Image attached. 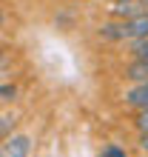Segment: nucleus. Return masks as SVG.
<instances>
[{
  "label": "nucleus",
  "instance_id": "f257e3e1",
  "mask_svg": "<svg viewBox=\"0 0 148 157\" xmlns=\"http://www.w3.org/2000/svg\"><path fill=\"white\" fill-rule=\"evenodd\" d=\"M97 34L108 43H134V40H142L148 37V12L145 14H137V17H125V20H108L97 29Z\"/></svg>",
  "mask_w": 148,
  "mask_h": 157
},
{
  "label": "nucleus",
  "instance_id": "f03ea898",
  "mask_svg": "<svg viewBox=\"0 0 148 157\" xmlns=\"http://www.w3.org/2000/svg\"><path fill=\"white\" fill-rule=\"evenodd\" d=\"M148 12V0H111V6L105 9L108 17L114 20H125V17H137Z\"/></svg>",
  "mask_w": 148,
  "mask_h": 157
},
{
  "label": "nucleus",
  "instance_id": "7ed1b4c3",
  "mask_svg": "<svg viewBox=\"0 0 148 157\" xmlns=\"http://www.w3.org/2000/svg\"><path fill=\"white\" fill-rule=\"evenodd\" d=\"M31 137L29 134H9L3 137V157H29Z\"/></svg>",
  "mask_w": 148,
  "mask_h": 157
},
{
  "label": "nucleus",
  "instance_id": "20e7f679",
  "mask_svg": "<svg viewBox=\"0 0 148 157\" xmlns=\"http://www.w3.org/2000/svg\"><path fill=\"white\" fill-rule=\"evenodd\" d=\"M123 106H125V109H131V112L148 109V80H145V83H134L131 89H125V94H123Z\"/></svg>",
  "mask_w": 148,
  "mask_h": 157
},
{
  "label": "nucleus",
  "instance_id": "39448f33",
  "mask_svg": "<svg viewBox=\"0 0 148 157\" xmlns=\"http://www.w3.org/2000/svg\"><path fill=\"white\" fill-rule=\"evenodd\" d=\"M125 80H131V83H145L148 80V60L142 57H131V63L125 66Z\"/></svg>",
  "mask_w": 148,
  "mask_h": 157
},
{
  "label": "nucleus",
  "instance_id": "423d86ee",
  "mask_svg": "<svg viewBox=\"0 0 148 157\" xmlns=\"http://www.w3.org/2000/svg\"><path fill=\"white\" fill-rule=\"evenodd\" d=\"M128 54H131V57H142V60H148V37L128 43Z\"/></svg>",
  "mask_w": 148,
  "mask_h": 157
},
{
  "label": "nucleus",
  "instance_id": "0eeeda50",
  "mask_svg": "<svg viewBox=\"0 0 148 157\" xmlns=\"http://www.w3.org/2000/svg\"><path fill=\"white\" fill-rule=\"evenodd\" d=\"M134 128H137V134H140V132H148V109L134 112Z\"/></svg>",
  "mask_w": 148,
  "mask_h": 157
},
{
  "label": "nucleus",
  "instance_id": "6e6552de",
  "mask_svg": "<svg viewBox=\"0 0 148 157\" xmlns=\"http://www.w3.org/2000/svg\"><path fill=\"white\" fill-rule=\"evenodd\" d=\"M100 157H128L123 146H117V143H108L103 151H100Z\"/></svg>",
  "mask_w": 148,
  "mask_h": 157
},
{
  "label": "nucleus",
  "instance_id": "1a4fd4ad",
  "mask_svg": "<svg viewBox=\"0 0 148 157\" xmlns=\"http://www.w3.org/2000/svg\"><path fill=\"white\" fill-rule=\"evenodd\" d=\"M14 128V112L9 114V112H3V123H0V134L3 137H9V132Z\"/></svg>",
  "mask_w": 148,
  "mask_h": 157
},
{
  "label": "nucleus",
  "instance_id": "9d476101",
  "mask_svg": "<svg viewBox=\"0 0 148 157\" xmlns=\"http://www.w3.org/2000/svg\"><path fill=\"white\" fill-rule=\"evenodd\" d=\"M14 97H17V89L9 86V83H3V103H12Z\"/></svg>",
  "mask_w": 148,
  "mask_h": 157
},
{
  "label": "nucleus",
  "instance_id": "9b49d317",
  "mask_svg": "<svg viewBox=\"0 0 148 157\" xmlns=\"http://www.w3.org/2000/svg\"><path fill=\"white\" fill-rule=\"evenodd\" d=\"M137 143H140V149L148 154V132H140V137H137Z\"/></svg>",
  "mask_w": 148,
  "mask_h": 157
}]
</instances>
